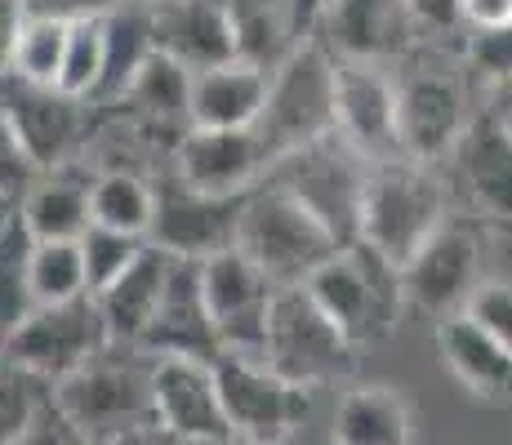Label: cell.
Returning <instances> with one entry per match:
<instances>
[{
    "label": "cell",
    "mask_w": 512,
    "mask_h": 445,
    "mask_svg": "<svg viewBox=\"0 0 512 445\" xmlns=\"http://www.w3.org/2000/svg\"><path fill=\"white\" fill-rule=\"evenodd\" d=\"M450 219V192L437 178V165L392 156L374 161L366 178V201H361V236L392 263L406 267L415 250Z\"/></svg>",
    "instance_id": "cell-1"
},
{
    "label": "cell",
    "mask_w": 512,
    "mask_h": 445,
    "mask_svg": "<svg viewBox=\"0 0 512 445\" xmlns=\"http://www.w3.org/2000/svg\"><path fill=\"white\" fill-rule=\"evenodd\" d=\"M308 294L352 343L388 339L406 308V272L366 241L339 245L317 272L308 276Z\"/></svg>",
    "instance_id": "cell-2"
},
{
    "label": "cell",
    "mask_w": 512,
    "mask_h": 445,
    "mask_svg": "<svg viewBox=\"0 0 512 445\" xmlns=\"http://www.w3.org/2000/svg\"><path fill=\"white\" fill-rule=\"evenodd\" d=\"M236 250L250 263H259L277 285H303L339 250V241L290 187H281L277 178H263L245 196Z\"/></svg>",
    "instance_id": "cell-3"
},
{
    "label": "cell",
    "mask_w": 512,
    "mask_h": 445,
    "mask_svg": "<svg viewBox=\"0 0 512 445\" xmlns=\"http://www.w3.org/2000/svg\"><path fill=\"white\" fill-rule=\"evenodd\" d=\"M152 365V352L130 348V343H107L94 361H85L76 374L54 383V401L103 445L130 428L156 423Z\"/></svg>",
    "instance_id": "cell-4"
},
{
    "label": "cell",
    "mask_w": 512,
    "mask_h": 445,
    "mask_svg": "<svg viewBox=\"0 0 512 445\" xmlns=\"http://www.w3.org/2000/svg\"><path fill=\"white\" fill-rule=\"evenodd\" d=\"M263 361L290 383L326 388L357 370V343L330 321L326 308L308 294V285H277Z\"/></svg>",
    "instance_id": "cell-5"
},
{
    "label": "cell",
    "mask_w": 512,
    "mask_h": 445,
    "mask_svg": "<svg viewBox=\"0 0 512 445\" xmlns=\"http://www.w3.org/2000/svg\"><path fill=\"white\" fill-rule=\"evenodd\" d=\"M334 67L339 63L330 58L326 45L299 41L290 49V58L272 72L268 103H263V116L254 125L268 143L272 161L334 134Z\"/></svg>",
    "instance_id": "cell-6"
},
{
    "label": "cell",
    "mask_w": 512,
    "mask_h": 445,
    "mask_svg": "<svg viewBox=\"0 0 512 445\" xmlns=\"http://www.w3.org/2000/svg\"><path fill=\"white\" fill-rule=\"evenodd\" d=\"M468 89L464 72L446 63L432 49L410 63L406 58V76H397V138H401V156L423 165L446 161L459 147V138L468 130Z\"/></svg>",
    "instance_id": "cell-7"
},
{
    "label": "cell",
    "mask_w": 512,
    "mask_h": 445,
    "mask_svg": "<svg viewBox=\"0 0 512 445\" xmlns=\"http://www.w3.org/2000/svg\"><path fill=\"white\" fill-rule=\"evenodd\" d=\"M370 165L361 152H352L339 134L308 143L299 152H285L272 161L268 178L290 187L312 214L334 232L339 245H352L361 236V201H366V178Z\"/></svg>",
    "instance_id": "cell-8"
},
{
    "label": "cell",
    "mask_w": 512,
    "mask_h": 445,
    "mask_svg": "<svg viewBox=\"0 0 512 445\" xmlns=\"http://www.w3.org/2000/svg\"><path fill=\"white\" fill-rule=\"evenodd\" d=\"M214 379H219L223 414H228V428L236 437L285 445V437H294L312 414V388L290 383L263 356L219 352Z\"/></svg>",
    "instance_id": "cell-9"
},
{
    "label": "cell",
    "mask_w": 512,
    "mask_h": 445,
    "mask_svg": "<svg viewBox=\"0 0 512 445\" xmlns=\"http://www.w3.org/2000/svg\"><path fill=\"white\" fill-rule=\"evenodd\" d=\"M107 343L112 339H107L103 312H98L94 294H85V299H67V303H36L23 316V325L5 334L0 356L32 370L45 383H63L85 361H94Z\"/></svg>",
    "instance_id": "cell-10"
},
{
    "label": "cell",
    "mask_w": 512,
    "mask_h": 445,
    "mask_svg": "<svg viewBox=\"0 0 512 445\" xmlns=\"http://www.w3.org/2000/svg\"><path fill=\"white\" fill-rule=\"evenodd\" d=\"M201 285H205V308H210L219 348L236 356H263L277 281L259 263L245 259L241 250H223L201 263Z\"/></svg>",
    "instance_id": "cell-11"
},
{
    "label": "cell",
    "mask_w": 512,
    "mask_h": 445,
    "mask_svg": "<svg viewBox=\"0 0 512 445\" xmlns=\"http://www.w3.org/2000/svg\"><path fill=\"white\" fill-rule=\"evenodd\" d=\"M0 107L9 112L18 138L27 143L36 170H54V165L81 161V143H85L90 112H94L85 98H72L58 85L23 81V76L5 72L0 76Z\"/></svg>",
    "instance_id": "cell-12"
},
{
    "label": "cell",
    "mask_w": 512,
    "mask_h": 445,
    "mask_svg": "<svg viewBox=\"0 0 512 445\" xmlns=\"http://www.w3.org/2000/svg\"><path fill=\"white\" fill-rule=\"evenodd\" d=\"M245 196L196 192L183 178H170L165 187H156V219H152L147 241L156 250L174 254V259H192V263H205L223 250H236Z\"/></svg>",
    "instance_id": "cell-13"
},
{
    "label": "cell",
    "mask_w": 512,
    "mask_h": 445,
    "mask_svg": "<svg viewBox=\"0 0 512 445\" xmlns=\"http://www.w3.org/2000/svg\"><path fill=\"white\" fill-rule=\"evenodd\" d=\"M477 267H481V236L472 219L450 214L437 232L415 250L401 272H406V303H415L428 316H455L468 308L472 290H477Z\"/></svg>",
    "instance_id": "cell-14"
},
{
    "label": "cell",
    "mask_w": 512,
    "mask_h": 445,
    "mask_svg": "<svg viewBox=\"0 0 512 445\" xmlns=\"http://www.w3.org/2000/svg\"><path fill=\"white\" fill-rule=\"evenodd\" d=\"M308 41L326 45L339 63H401L419 36L406 0H326Z\"/></svg>",
    "instance_id": "cell-15"
},
{
    "label": "cell",
    "mask_w": 512,
    "mask_h": 445,
    "mask_svg": "<svg viewBox=\"0 0 512 445\" xmlns=\"http://www.w3.org/2000/svg\"><path fill=\"white\" fill-rule=\"evenodd\" d=\"M339 63V58H334ZM334 134L366 161L401 156L397 138V81L383 63H339L334 67Z\"/></svg>",
    "instance_id": "cell-16"
},
{
    "label": "cell",
    "mask_w": 512,
    "mask_h": 445,
    "mask_svg": "<svg viewBox=\"0 0 512 445\" xmlns=\"http://www.w3.org/2000/svg\"><path fill=\"white\" fill-rule=\"evenodd\" d=\"M174 178H183L196 192L245 196L268 178L272 152L259 130H187L174 147Z\"/></svg>",
    "instance_id": "cell-17"
},
{
    "label": "cell",
    "mask_w": 512,
    "mask_h": 445,
    "mask_svg": "<svg viewBox=\"0 0 512 445\" xmlns=\"http://www.w3.org/2000/svg\"><path fill=\"white\" fill-rule=\"evenodd\" d=\"M152 405H156V423L183 445L228 437L232 432L228 414H223L219 379H214V361H196V356H156Z\"/></svg>",
    "instance_id": "cell-18"
},
{
    "label": "cell",
    "mask_w": 512,
    "mask_h": 445,
    "mask_svg": "<svg viewBox=\"0 0 512 445\" xmlns=\"http://www.w3.org/2000/svg\"><path fill=\"white\" fill-rule=\"evenodd\" d=\"M143 352L152 356H196V361H219V334H214L210 308H205V285H201V263L174 259L170 281H165L161 308L147 325Z\"/></svg>",
    "instance_id": "cell-19"
},
{
    "label": "cell",
    "mask_w": 512,
    "mask_h": 445,
    "mask_svg": "<svg viewBox=\"0 0 512 445\" xmlns=\"http://www.w3.org/2000/svg\"><path fill=\"white\" fill-rule=\"evenodd\" d=\"M455 174L464 183L472 210L490 223L512 227V130L495 112H481L468 121L459 147L450 152Z\"/></svg>",
    "instance_id": "cell-20"
},
{
    "label": "cell",
    "mask_w": 512,
    "mask_h": 445,
    "mask_svg": "<svg viewBox=\"0 0 512 445\" xmlns=\"http://www.w3.org/2000/svg\"><path fill=\"white\" fill-rule=\"evenodd\" d=\"M147 14H152L156 49L179 58L192 72L236 58L228 0H156L147 5Z\"/></svg>",
    "instance_id": "cell-21"
},
{
    "label": "cell",
    "mask_w": 512,
    "mask_h": 445,
    "mask_svg": "<svg viewBox=\"0 0 512 445\" xmlns=\"http://www.w3.org/2000/svg\"><path fill=\"white\" fill-rule=\"evenodd\" d=\"M94 170H85V161H67L54 170H41L27 196L14 205L23 227L32 232V241H81L94 227Z\"/></svg>",
    "instance_id": "cell-22"
},
{
    "label": "cell",
    "mask_w": 512,
    "mask_h": 445,
    "mask_svg": "<svg viewBox=\"0 0 512 445\" xmlns=\"http://www.w3.org/2000/svg\"><path fill=\"white\" fill-rule=\"evenodd\" d=\"M272 72L254 63H219L192 76V130H250L268 103Z\"/></svg>",
    "instance_id": "cell-23"
},
{
    "label": "cell",
    "mask_w": 512,
    "mask_h": 445,
    "mask_svg": "<svg viewBox=\"0 0 512 445\" xmlns=\"http://www.w3.org/2000/svg\"><path fill=\"white\" fill-rule=\"evenodd\" d=\"M170 267H174V254L156 250V245L147 241V250L139 254V259L125 267L107 290L94 294L98 312H103V325H107V339L139 348L147 325H152V316H156V308H161Z\"/></svg>",
    "instance_id": "cell-24"
},
{
    "label": "cell",
    "mask_w": 512,
    "mask_h": 445,
    "mask_svg": "<svg viewBox=\"0 0 512 445\" xmlns=\"http://www.w3.org/2000/svg\"><path fill=\"white\" fill-rule=\"evenodd\" d=\"M437 352L446 370L481 401H512V352L490 339L468 312L437 321Z\"/></svg>",
    "instance_id": "cell-25"
},
{
    "label": "cell",
    "mask_w": 512,
    "mask_h": 445,
    "mask_svg": "<svg viewBox=\"0 0 512 445\" xmlns=\"http://www.w3.org/2000/svg\"><path fill=\"white\" fill-rule=\"evenodd\" d=\"M156 54V36H152V14L147 5H125L116 14L103 18V76L90 98V107L107 112V107H121V98L130 94L134 76L143 72V63Z\"/></svg>",
    "instance_id": "cell-26"
},
{
    "label": "cell",
    "mask_w": 512,
    "mask_h": 445,
    "mask_svg": "<svg viewBox=\"0 0 512 445\" xmlns=\"http://www.w3.org/2000/svg\"><path fill=\"white\" fill-rule=\"evenodd\" d=\"M192 76H196L192 67H183L179 58L156 49L143 63V72L134 76L121 107L147 130H174L183 138L192 130Z\"/></svg>",
    "instance_id": "cell-27"
},
{
    "label": "cell",
    "mask_w": 512,
    "mask_h": 445,
    "mask_svg": "<svg viewBox=\"0 0 512 445\" xmlns=\"http://www.w3.org/2000/svg\"><path fill=\"white\" fill-rule=\"evenodd\" d=\"M334 445H410V410L397 388H352L334 410Z\"/></svg>",
    "instance_id": "cell-28"
},
{
    "label": "cell",
    "mask_w": 512,
    "mask_h": 445,
    "mask_svg": "<svg viewBox=\"0 0 512 445\" xmlns=\"http://www.w3.org/2000/svg\"><path fill=\"white\" fill-rule=\"evenodd\" d=\"M228 9H232L236 58L263 67V72H277L290 58V49L299 45L285 5L281 0H228Z\"/></svg>",
    "instance_id": "cell-29"
},
{
    "label": "cell",
    "mask_w": 512,
    "mask_h": 445,
    "mask_svg": "<svg viewBox=\"0 0 512 445\" xmlns=\"http://www.w3.org/2000/svg\"><path fill=\"white\" fill-rule=\"evenodd\" d=\"M32 232L23 227L18 210L0 219V339L23 325V316L36 308L32 294Z\"/></svg>",
    "instance_id": "cell-30"
},
{
    "label": "cell",
    "mask_w": 512,
    "mask_h": 445,
    "mask_svg": "<svg viewBox=\"0 0 512 445\" xmlns=\"http://www.w3.org/2000/svg\"><path fill=\"white\" fill-rule=\"evenodd\" d=\"M94 223L116 227V232L147 236L156 219V187L134 170H103L94 178Z\"/></svg>",
    "instance_id": "cell-31"
},
{
    "label": "cell",
    "mask_w": 512,
    "mask_h": 445,
    "mask_svg": "<svg viewBox=\"0 0 512 445\" xmlns=\"http://www.w3.org/2000/svg\"><path fill=\"white\" fill-rule=\"evenodd\" d=\"M32 294L36 303H67L90 294L81 241H36L32 245Z\"/></svg>",
    "instance_id": "cell-32"
},
{
    "label": "cell",
    "mask_w": 512,
    "mask_h": 445,
    "mask_svg": "<svg viewBox=\"0 0 512 445\" xmlns=\"http://www.w3.org/2000/svg\"><path fill=\"white\" fill-rule=\"evenodd\" d=\"M67 27L63 18H45L32 14L18 36L14 49V67L9 72L23 76V81H41V85H58V72H63V49H67Z\"/></svg>",
    "instance_id": "cell-33"
},
{
    "label": "cell",
    "mask_w": 512,
    "mask_h": 445,
    "mask_svg": "<svg viewBox=\"0 0 512 445\" xmlns=\"http://www.w3.org/2000/svg\"><path fill=\"white\" fill-rule=\"evenodd\" d=\"M98 76H103V18H76L67 27V49H63V72H58V89L72 98L90 103Z\"/></svg>",
    "instance_id": "cell-34"
},
{
    "label": "cell",
    "mask_w": 512,
    "mask_h": 445,
    "mask_svg": "<svg viewBox=\"0 0 512 445\" xmlns=\"http://www.w3.org/2000/svg\"><path fill=\"white\" fill-rule=\"evenodd\" d=\"M49 392H54V383L36 379L32 370L0 356V445H18V437L27 432V423H32V414L41 410Z\"/></svg>",
    "instance_id": "cell-35"
},
{
    "label": "cell",
    "mask_w": 512,
    "mask_h": 445,
    "mask_svg": "<svg viewBox=\"0 0 512 445\" xmlns=\"http://www.w3.org/2000/svg\"><path fill=\"white\" fill-rule=\"evenodd\" d=\"M147 250V236H130V232H116V227H90L81 236V254H85V276H90V294L107 290L116 276L125 272L139 254Z\"/></svg>",
    "instance_id": "cell-36"
},
{
    "label": "cell",
    "mask_w": 512,
    "mask_h": 445,
    "mask_svg": "<svg viewBox=\"0 0 512 445\" xmlns=\"http://www.w3.org/2000/svg\"><path fill=\"white\" fill-rule=\"evenodd\" d=\"M464 67L477 81H486L495 94L512 85V18L495 27H468Z\"/></svg>",
    "instance_id": "cell-37"
},
{
    "label": "cell",
    "mask_w": 512,
    "mask_h": 445,
    "mask_svg": "<svg viewBox=\"0 0 512 445\" xmlns=\"http://www.w3.org/2000/svg\"><path fill=\"white\" fill-rule=\"evenodd\" d=\"M36 178H41V170H36L32 152H27V143L18 138L9 112L0 107V196H5L9 205H18Z\"/></svg>",
    "instance_id": "cell-38"
},
{
    "label": "cell",
    "mask_w": 512,
    "mask_h": 445,
    "mask_svg": "<svg viewBox=\"0 0 512 445\" xmlns=\"http://www.w3.org/2000/svg\"><path fill=\"white\" fill-rule=\"evenodd\" d=\"M464 312L512 352V281H481Z\"/></svg>",
    "instance_id": "cell-39"
},
{
    "label": "cell",
    "mask_w": 512,
    "mask_h": 445,
    "mask_svg": "<svg viewBox=\"0 0 512 445\" xmlns=\"http://www.w3.org/2000/svg\"><path fill=\"white\" fill-rule=\"evenodd\" d=\"M18 445H98V441L54 401V392H49L41 401V410L32 414V423H27V432L18 437Z\"/></svg>",
    "instance_id": "cell-40"
},
{
    "label": "cell",
    "mask_w": 512,
    "mask_h": 445,
    "mask_svg": "<svg viewBox=\"0 0 512 445\" xmlns=\"http://www.w3.org/2000/svg\"><path fill=\"white\" fill-rule=\"evenodd\" d=\"M406 14L415 23L419 41H446L464 32V0H406Z\"/></svg>",
    "instance_id": "cell-41"
},
{
    "label": "cell",
    "mask_w": 512,
    "mask_h": 445,
    "mask_svg": "<svg viewBox=\"0 0 512 445\" xmlns=\"http://www.w3.org/2000/svg\"><path fill=\"white\" fill-rule=\"evenodd\" d=\"M125 5H130V0H27L32 14L63 18V23H76V18H107Z\"/></svg>",
    "instance_id": "cell-42"
},
{
    "label": "cell",
    "mask_w": 512,
    "mask_h": 445,
    "mask_svg": "<svg viewBox=\"0 0 512 445\" xmlns=\"http://www.w3.org/2000/svg\"><path fill=\"white\" fill-rule=\"evenodd\" d=\"M27 18H32L27 0H0V76L14 67V49H18V36H23Z\"/></svg>",
    "instance_id": "cell-43"
},
{
    "label": "cell",
    "mask_w": 512,
    "mask_h": 445,
    "mask_svg": "<svg viewBox=\"0 0 512 445\" xmlns=\"http://www.w3.org/2000/svg\"><path fill=\"white\" fill-rule=\"evenodd\" d=\"M508 18H512L508 0H464V23L468 27H495V23H508Z\"/></svg>",
    "instance_id": "cell-44"
},
{
    "label": "cell",
    "mask_w": 512,
    "mask_h": 445,
    "mask_svg": "<svg viewBox=\"0 0 512 445\" xmlns=\"http://www.w3.org/2000/svg\"><path fill=\"white\" fill-rule=\"evenodd\" d=\"M281 5H285V14H290L294 36L308 41L312 27H317V18H321V9H326V0H281Z\"/></svg>",
    "instance_id": "cell-45"
},
{
    "label": "cell",
    "mask_w": 512,
    "mask_h": 445,
    "mask_svg": "<svg viewBox=\"0 0 512 445\" xmlns=\"http://www.w3.org/2000/svg\"><path fill=\"white\" fill-rule=\"evenodd\" d=\"M103 445H183V441H174L161 423H143V428H130V432H121V437H112Z\"/></svg>",
    "instance_id": "cell-46"
},
{
    "label": "cell",
    "mask_w": 512,
    "mask_h": 445,
    "mask_svg": "<svg viewBox=\"0 0 512 445\" xmlns=\"http://www.w3.org/2000/svg\"><path fill=\"white\" fill-rule=\"evenodd\" d=\"M490 112H495L499 121H504L508 130H512V85H508V89H499V94H495V107H490Z\"/></svg>",
    "instance_id": "cell-47"
},
{
    "label": "cell",
    "mask_w": 512,
    "mask_h": 445,
    "mask_svg": "<svg viewBox=\"0 0 512 445\" xmlns=\"http://www.w3.org/2000/svg\"><path fill=\"white\" fill-rule=\"evenodd\" d=\"M187 445H263V441H250V437H236V432H228V437H210V441H187Z\"/></svg>",
    "instance_id": "cell-48"
},
{
    "label": "cell",
    "mask_w": 512,
    "mask_h": 445,
    "mask_svg": "<svg viewBox=\"0 0 512 445\" xmlns=\"http://www.w3.org/2000/svg\"><path fill=\"white\" fill-rule=\"evenodd\" d=\"M9 210H14V205H9V201H5V196H0V219H5V214H9Z\"/></svg>",
    "instance_id": "cell-49"
},
{
    "label": "cell",
    "mask_w": 512,
    "mask_h": 445,
    "mask_svg": "<svg viewBox=\"0 0 512 445\" xmlns=\"http://www.w3.org/2000/svg\"><path fill=\"white\" fill-rule=\"evenodd\" d=\"M134 5H156V0H134Z\"/></svg>",
    "instance_id": "cell-50"
},
{
    "label": "cell",
    "mask_w": 512,
    "mask_h": 445,
    "mask_svg": "<svg viewBox=\"0 0 512 445\" xmlns=\"http://www.w3.org/2000/svg\"><path fill=\"white\" fill-rule=\"evenodd\" d=\"M0 348H5V339H0Z\"/></svg>",
    "instance_id": "cell-51"
},
{
    "label": "cell",
    "mask_w": 512,
    "mask_h": 445,
    "mask_svg": "<svg viewBox=\"0 0 512 445\" xmlns=\"http://www.w3.org/2000/svg\"><path fill=\"white\" fill-rule=\"evenodd\" d=\"M508 5H512V0H508Z\"/></svg>",
    "instance_id": "cell-52"
}]
</instances>
